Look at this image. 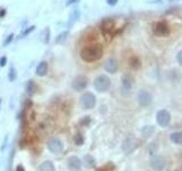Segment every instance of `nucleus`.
Wrapping results in <instances>:
<instances>
[{"mask_svg": "<svg viewBox=\"0 0 182 171\" xmlns=\"http://www.w3.org/2000/svg\"><path fill=\"white\" fill-rule=\"evenodd\" d=\"M41 37H42V40H44V42H46V43L49 42V39H50V30H49V27H46V29L42 31V33H41Z\"/></svg>", "mask_w": 182, "mask_h": 171, "instance_id": "aec40b11", "label": "nucleus"}, {"mask_svg": "<svg viewBox=\"0 0 182 171\" xmlns=\"http://www.w3.org/2000/svg\"><path fill=\"white\" fill-rule=\"evenodd\" d=\"M68 168L71 170L76 171L81 169V161L76 156H72L68 158Z\"/></svg>", "mask_w": 182, "mask_h": 171, "instance_id": "f8f14e48", "label": "nucleus"}, {"mask_svg": "<svg viewBox=\"0 0 182 171\" xmlns=\"http://www.w3.org/2000/svg\"><path fill=\"white\" fill-rule=\"evenodd\" d=\"M152 133H154V128L152 127H145L142 129V135L145 137H149Z\"/></svg>", "mask_w": 182, "mask_h": 171, "instance_id": "4be33fe9", "label": "nucleus"}, {"mask_svg": "<svg viewBox=\"0 0 182 171\" xmlns=\"http://www.w3.org/2000/svg\"><path fill=\"white\" fill-rule=\"evenodd\" d=\"M170 1H177V0H170Z\"/></svg>", "mask_w": 182, "mask_h": 171, "instance_id": "72a5a7b5", "label": "nucleus"}, {"mask_svg": "<svg viewBox=\"0 0 182 171\" xmlns=\"http://www.w3.org/2000/svg\"><path fill=\"white\" fill-rule=\"evenodd\" d=\"M122 82H123V83H122L123 90H124V91H130L131 87H132V79H131V77L125 75V77L123 78Z\"/></svg>", "mask_w": 182, "mask_h": 171, "instance_id": "4468645a", "label": "nucleus"}, {"mask_svg": "<svg viewBox=\"0 0 182 171\" xmlns=\"http://www.w3.org/2000/svg\"><path fill=\"white\" fill-rule=\"evenodd\" d=\"M34 29H35L34 26H30V27H27L25 31H23L22 33H21V37H26V35H27V34H30L32 31H34Z\"/></svg>", "mask_w": 182, "mask_h": 171, "instance_id": "393cba45", "label": "nucleus"}, {"mask_svg": "<svg viewBox=\"0 0 182 171\" xmlns=\"http://www.w3.org/2000/svg\"><path fill=\"white\" fill-rule=\"evenodd\" d=\"M81 105L84 110H91L96 105V97L92 93H84L81 96Z\"/></svg>", "mask_w": 182, "mask_h": 171, "instance_id": "7ed1b4c3", "label": "nucleus"}, {"mask_svg": "<svg viewBox=\"0 0 182 171\" xmlns=\"http://www.w3.org/2000/svg\"><path fill=\"white\" fill-rule=\"evenodd\" d=\"M48 72V63L47 62H40L39 65L37 66V75H39V77H44L46 75Z\"/></svg>", "mask_w": 182, "mask_h": 171, "instance_id": "ddd939ff", "label": "nucleus"}, {"mask_svg": "<svg viewBox=\"0 0 182 171\" xmlns=\"http://www.w3.org/2000/svg\"><path fill=\"white\" fill-rule=\"evenodd\" d=\"M150 167L156 171H162L165 168V160L160 155H154L150 160Z\"/></svg>", "mask_w": 182, "mask_h": 171, "instance_id": "0eeeda50", "label": "nucleus"}, {"mask_svg": "<svg viewBox=\"0 0 182 171\" xmlns=\"http://www.w3.org/2000/svg\"><path fill=\"white\" fill-rule=\"evenodd\" d=\"M93 86H95V88L97 89V91L105 93V91H107L110 88V80L106 75H99V77H97L95 79Z\"/></svg>", "mask_w": 182, "mask_h": 171, "instance_id": "f03ea898", "label": "nucleus"}, {"mask_svg": "<svg viewBox=\"0 0 182 171\" xmlns=\"http://www.w3.org/2000/svg\"><path fill=\"white\" fill-rule=\"evenodd\" d=\"M177 58H178L179 64H180V65H181V66H182V50L180 51V53H179V54H178V57H177Z\"/></svg>", "mask_w": 182, "mask_h": 171, "instance_id": "c756f323", "label": "nucleus"}, {"mask_svg": "<svg viewBox=\"0 0 182 171\" xmlns=\"http://www.w3.org/2000/svg\"><path fill=\"white\" fill-rule=\"evenodd\" d=\"M48 148L52 153H59L63 151V143L59 139H51L48 143Z\"/></svg>", "mask_w": 182, "mask_h": 171, "instance_id": "1a4fd4ad", "label": "nucleus"}, {"mask_svg": "<svg viewBox=\"0 0 182 171\" xmlns=\"http://www.w3.org/2000/svg\"><path fill=\"white\" fill-rule=\"evenodd\" d=\"M114 29V21L113 20H107L103 23V30L106 32H110Z\"/></svg>", "mask_w": 182, "mask_h": 171, "instance_id": "f3484780", "label": "nucleus"}, {"mask_svg": "<svg viewBox=\"0 0 182 171\" xmlns=\"http://www.w3.org/2000/svg\"><path fill=\"white\" fill-rule=\"evenodd\" d=\"M0 105H1V99H0Z\"/></svg>", "mask_w": 182, "mask_h": 171, "instance_id": "f704fd0d", "label": "nucleus"}, {"mask_svg": "<svg viewBox=\"0 0 182 171\" xmlns=\"http://www.w3.org/2000/svg\"><path fill=\"white\" fill-rule=\"evenodd\" d=\"M88 86V79L84 75H78L73 80V83H72V87L75 91H82L87 88Z\"/></svg>", "mask_w": 182, "mask_h": 171, "instance_id": "20e7f679", "label": "nucleus"}, {"mask_svg": "<svg viewBox=\"0 0 182 171\" xmlns=\"http://www.w3.org/2000/svg\"><path fill=\"white\" fill-rule=\"evenodd\" d=\"M157 123L159 124L160 127H166L169 126L170 122H171V114L166 110H162L157 113Z\"/></svg>", "mask_w": 182, "mask_h": 171, "instance_id": "39448f33", "label": "nucleus"}, {"mask_svg": "<svg viewBox=\"0 0 182 171\" xmlns=\"http://www.w3.org/2000/svg\"><path fill=\"white\" fill-rule=\"evenodd\" d=\"M118 68V64H117V60L115 58H109V60H106L105 63V70L108 73H115Z\"/></svg>", "mask_w": 182, "mask_h": 171, "instance_id": "9d476101", "label": "nucleus"}, {"mask_svg": "<svg viewBox=\"0 0 182 171\" xmlns=\"http://www.w3.org/2000/svg\"><path fill=\"white\" fill-rule=\"evenodd\" d=\"M112 170H113V167H112V166H110V167H109V166H107V167L100 168V169H98L97 171H112Z\"/></svg>", "mask_w": 182, "mask_h": 171, "instance_id": "c85d7f7f", "label": "nucleus"}, {"mask_svg": "<svg viewBox=\"0 0 182 171\" xmlns=\"http://www.w3.org/2000/svg\"><path fill=\"white\" fill-rule=\"evenodd\" d=\"M103 55V47L99 43H90L81 49L80 56L84 62H96Z\"/></svg>", "mask_w": 182, "mask_h": 171, "instance_id": "f257e3e1", "label": "nucleus"}, {"mask_svg": "<svg viewBox=\"0 0 182 171\" xmlns=\"http://www.w3.org/2000/svg\"><path fill=\"white\" fill-rule=\"evenodd\" d=\"M79 0H68L67 2H66V5L67 6H71V5H73V4H75V2H78Z\"/></svg>", "mask_w": 182, "mask_h": 171, "instance_id": "2f4dec72", "label": "nucleus"}, {"mask_svg": "<svg viewBox=\"0 0 182 171\" xmlns=\"http://www.w3.org/2000/svg\"><path fill=\"white\" fill-rule=\"evenodd\" d=\"M83 137L81 136V135H78V136L75 137V143L78 144V145H82L83 144Z\"/></svg>", "mask_w": 182, "mask_h": 171, "instance_id": "a878e982", "label": "nucleus"}, {"mask_svg": "<svg viewBox=\"0 0 182 171\" xmlns=\"http://www.w3.org/2000/svg\"><path fill=\"white\" fill-rule=\"evenodd\" d=\"M154 33L159 37H164L170 33V27L165 22H157L154 25Z\"/></svg>", "mask_w": 182, "mask_h": 171, "instance_id": "423d86ee", "label": "nucleus"}, {"mask_svg": "<svg viewBox=\"0 0 182 171\" xmlns=\"http://www.w3.org/2000/svg\"><path fill=\"white\" fill-rule=\"evenodd\" d=\"M171 140L175 144H182V133H174L171 135Z\"/></svg>", "mask_w": 182, "mask_h": 171, "instance_id": "a211bd4d", "label": "nucleus"}, {"mask_svg": "<svg viewBox=\"0 0 182 171\" xmlns=\"http://www.w3.org/2000/svg\"><path fill=\"white\" fill-rule=\"evenodd\" d=\"M39 171H55V167H54L52 162L46 161L39 167Z\"/></svg>", "mask_w": 182, "mask_h": 171, "instance_id": "2eb2a0df", "label": "nucleus"}, {"mask_svg": "<svg viewBox=\"0 0 182 171\" xmlns=\"http://www.w3.org/2000/svg\"><path fill=\"white\" fill-rule=\"evenodd\" d=\"M80 15H81V12H80V9L75 8L72 10V13L69 15V18H68V22H67V27H72V26L79 21V18H80Z\"/></svg>", "mask_w": 182, "mask_h": 171, "instance_id": "9b49d317", "label": "nucleus"}, {"mask_svg": "<svg viewBox=\"0 0 182 171\" xmlns=\"http://www.w3.org/2000/svg\"><path fill=\"white\" fill-rule=\"evenodd\" d=\"M84 161H86V166H87V168H92V167H95V160L91 158L90 155H88V156H86L84 158Z\"/></svg>", "mask_w": 182, "mask_h": 171, "instance_id": "412c9836", "label": "nucleus"}, {"mask_svg": "<svg viewBox=\"0 0 182 171\" xmlns=\"http://www.w3.org/2000/svg\"><path fill=\"white\" fill-rule=\"evenodd\" d=\"M106 2H107L109 6H114V5H116L117 0H106Z\"/></svg>", "mask_w": 182, "mask_h": 171, "instance_id": "7c9ffc66", "label": "nucleus"}, {"mask_svg": "<svg viewBox=\"0 0 182 171\" xmlns=\"http://www.w3.org/2000/svg\"><path fill=\"white\" fill-rule=\"evenodd\" d=\"M138 102L141 106H148L152 103V95L146 90H141L138 94Z\"/></svg>", "mask_w": 182, "mask_h": 171, "instance_id": "6e6552de", "label": "nucleus"}, {"mask_svg": "<svg viewBox=\"0 0 182 171\" xmlns=\"http://www.w3.org/2000/svg\"><path fill=\"white\" fill-rule=\"evenodd\" d=\"M16 171H25V170H24V168H23L22 166H18V167L16 168Z\"/></svg>", "mask_w": 182, "mask_h": 171, "instance_id": "473e14b6", "label": "nucleus"}, {"mask_svg": "<svg viewBox=\"0 0 182 171\" xmlns=\"http://www.w3.org/2000/svg\"><path fill=\"white\" fill-rule=\"evenodd\" d=\"M6 63H7V57H6V56H2V57L0 58V66L4 67L5 65H6Z\"/></svg>", "mask_w": 182, "mask_h": 171, "instance_id": "cd10ccee", "label": "nucleus"}, {"mask_svg": "<svg viewBox=\"0 0 182 171\" xmlns=\"http://www.w3.org/2000/svg\"><path fill=\"white\" fill-rule=\"evenodd\" d=\"M13 38H14V34H9L8 35V38L5 40V42H4V46H8L9 43H10V41L13 40Z\"/></svg>", "mask_w": 182, "mask_h": 171, "instance_id": "bb28decb", "label": "nucleus"}, {"mask_svg": "<svg viewBox=\"0 0 182 171\" xmlns=\"http://www.w3.org/2000/svg\"><path fill=\"white\" fill-rule=\"evenodd\" d=\"M135 139H132V138H129L128 140L124 143V145H123V150L125 151V152H131V151L135 148Z\"/></svg>", "mask_w": 182, "mask_h": 171, "instance_id": "dca6fc26", "label": "nucleus"}, {"mask_svg": "<svg viewBox=\"0 0 182 171\" xmlns=\"http://www.w3.org/2000/svg\"><path fill=\"white\" fill-rule=\"evenodd\" d=\"M8 78L10 81H14L15 79H16V70L14 68V66L9 68V73H8Z\"/></svg>", "mask_w": 182, "mask_h": 171, "instance_id": "5701e85b", "label": "nucleus"}, {"mask_svg": "<svg viewBox=\"0 0 182 171\" xmlns=\"http://www.w3.org/2000/svg\"><path fill=\"white\" fill-rule=\"evenodd\" d=\"M35 89V83L33 81H29L27 86H26V90H27V93L29 94H32Z\"/></svg>", "mask_w": 182, "mask_h": 171, "instance_id": "b1692460", "label": "nucleus"}, {"mask_svg": "<svg viewBox=\"0 0 182 171\" xmlns=\"http://www.w3.org/2000/svg\"><path fill=\"white\" fill-rule=\"evenodd\" d=\"M67 37H68V32H67V31H64V32L59 33L58 35H57V38H56V43L64 42L66 39H67Z\"/></svg>", "mask_w": 182, "mask_h": 171, "instance_id": "6ab92c4d", "label": "nucleus"}]
</instances>
